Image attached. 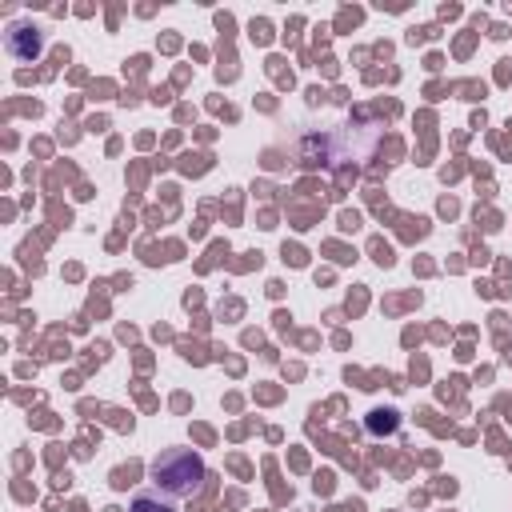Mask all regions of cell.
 I'll list each match as a JSON object with an SVG mask.
<instances>
[{"instance_id":"1","label":"cell","mask_w":512,"mask_h":512,"mask_svg":"<svg viewBox=\"0 0 512 512\" xmlns=\"http://www.w3.org/2000/svg\"><path fill=\"white\" fill-rule=\"evenodd\" d=\"M148 480H152L156 492H164L172 500H192L204 488L208 468H204V456L192 452V448H164L148 464Z\"/></svg>"},{"instance_id":"2","label":"cell","mask_w":512,"mask_h":512,"mask_svg":"<svg viewBox=\"0 0 512 512\" xmlns=\"http://www.w3.org/2000/svg\"><path fill=\"white\" fill-rule=\"evenodd\" d=\"M4 48L16 56V60H36L40 56V48H44V32L36 28V24H28V20H16V24H8V32H4Z\"/></svg>"},{"instance_id":"3","label":"cell","mask_w":512,"mask_h":512,"mask_svg":"<svg viewBox=\"0 0 512 512\" xmlns=\"http://www.w3.org/2000/svg\"><path fill=\"white\" fill-rule=\"evenodd\" d=\"M128 512H176V500L164 496V492H156V488H148V492H136L132 496Z\"/></svg>"},{"instance_id":"4","label":"cell","mask_w":512,"mask_h":512,"mask_svg":"<svg viewBox=\"0 0 512 512\" xmlns=\"http://www.w3.org/2000/svg\"><path fill=\"white\" fill-rule=\"evenodd\" d=\"M368 428H372V432H380V428H384V432H396L400 420H396L392 408H376V412H368Z\"/></svg>"}]
</instances>
